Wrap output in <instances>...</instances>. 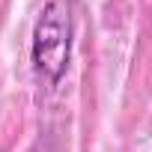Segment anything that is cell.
Returning a JSON list of instances; mask_svg holds the SVG:
<instances>
[{
  "mask_svg": "<svg viewBox=\"0 0 152 152\" xmlns=\"http://www.w3.org/2000/svg\"><path fill=\"white\" fill-rule=\"evenodd\" d=\"M72 36L75 24L69 0H48L33 24L30 39V63L45 87H57L66 78L72 60Z\"/></svg>",
  "mask_w": 152,
  "mask_h": 152,
  "instance_id": "cell-1",
  "label": "cell"
}]
</instances>
